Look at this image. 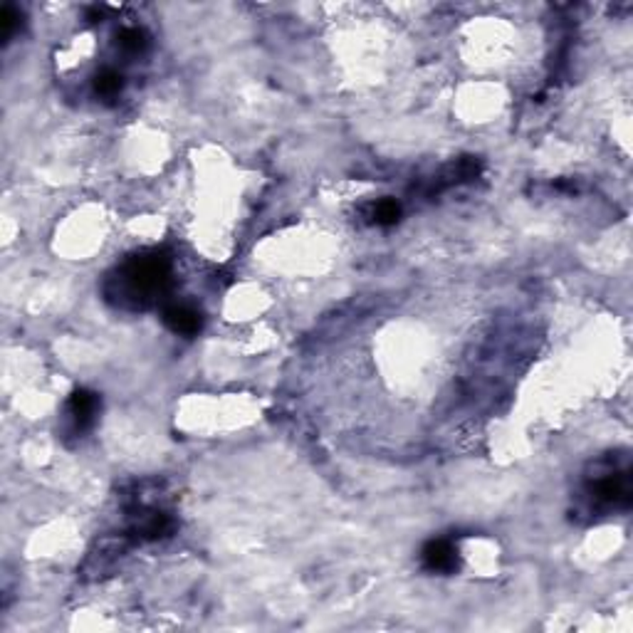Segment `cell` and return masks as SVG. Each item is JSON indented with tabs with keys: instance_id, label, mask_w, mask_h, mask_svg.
<instances>
[{
	"instance_id": "1",
	"label": "cell",
	"mask_w": 633,
	"mask_h": 633,
	"mask_svg": "<svg viewBox=\"0 0 633 633\" xmlns=\"http://www.w3.org/2000/svg\"><path fill=\"white\" fill-rule=\"evenodd\" d=\"M171 282V260L164 253H142L124 260L117 273L109 275L104 295L117 307L146 309L161 299Z\"/></svg>"
},
{
	"instance_id": "2",
	"label": "cell",
	"mask_w": 633,
	"mask_h": 633,
	"mask_svg": "<svg viewBox=\"0 0 633 633\" xmlns=\"http://www.w3.org/2000/svg\"><path fill=\"white\" fill-rule=\"evenodd\" d=\"M586 492L596 507L611 510V507H629L631 505V470L629 465H613L603 468L596 478L589 481Z\"/></svg>"
},
{
	"instance_id": "3",
	"label": "cell",
	"mask_w": 633,
	"mask_h": 633,
	"mask_svg": "<svg viewBox=\"0 0 633 633\" xmlns=\"http://www.w3.org/2000/svg\"><path fill=\"white\" fill-rule=\"evenodd\" d=\"M97 413H100V399H97V394L87 391V388H77L67 401V416H70L74 433H84V430L92 429Z\"/></svg>"
},
{
	"instance_id": "4",
	"label": "cell",
	"mask_w": 633,
	"mask_h": 633,
	"mask_svg": "<svg viewBox=\"0 0 633 633\" xmlns=\"http://www.w3.org/2000/svg\"><path fill=\"white\" fill-rule=\"evenodd\" d=\"M421 562L429 572L450 574L458 569V550L448 540H430L421 551Z\"/></svg>"
},
{
	"instance_id": "5",
	"label": "cell",
	"mask_w": 633,
	"mask_h": 633,
	"mask_svg": "<svg viewBox=\"0 0 633 633\" xmlns=\"http://www.w3.org/2000/svg\"><path fill=\"white\" fill-rule=\"evenodd\" d=\"M164 322L171 332L184 337H194L204 327V316L191 305H169L164 309Z\"/></svg>"
},
{
	"instance_id": "6",
	"label": "cell",
	"mask_w": 633,
	"mask_h": 633,
	"mask_svg": "<svg viewBox=\"0 0 633 633\" xmlns=\"http://www.w3.org/2000/svg\"><path fill=\"white\" fill-rule=\"evenodd\" d=\"M122 90H124L122 72L112 70V67H107V70H102L97 77H94V92L100 94V97H104V100H114V97H119Z\"/></svg>"
},
{
	"instance_id": "7",
	"label": "cell",
	"mask_w": 633,
	"mask_h": 633,
	"mask_svg": "<svg viewBox=\"0 0 633 633\" xmlns=\"http://www.w3.org/2000/svg\"><path fill=\"white\" fill-rule=\"evenodd\" d=\"M401 218V205L394 201V198H384V201H378V204L371 205V221L377 225H384V228H388V225H396Z\"/></svg>"
},
{
	"instance_id": "8",
	"label": "cell",
	"mask_w": 633,
	"mask_h": 633,
	"mask_svg": "<svg viewBox=\"0 0 633 633\" xmlns=\"http://www.w3.org/2000/svg\"><path fill=\"white\" fill-rule=\"evenodd\" d=\"M117 42L124 52L129 55H139L149 48V35L142 30V28H124L119 35H117Z\"/></svg>"
},
{
	"instance_id": "9",
	"label": "cell",
	"mask_w": 633,
	"mask_h": 633,
	"mask_svg": "<svg viewBox=\"0 0 633 633\" xmlns=\"http://www.w3.org/2000/svg\"><path fill=\"white\" fill-rule=\"evenodd\" d=\"M22 15L13 5H5L3 8V15H0V21H3V42H8L13 38V32H15V28H18V21H21Z\"/></svg>"
}]
</instances>
